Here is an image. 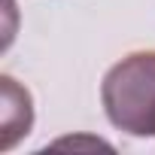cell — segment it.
Returning a JSON list of instances; mask_svg holds the SVG:
<instances>
[{
  "instance_id": "obj_1",
  "label": "cell",
  "mask_w": 155,
  "mask_h": 155,
  "mask_svg": "<svg viewBox=\"0 0 155 155\" xmlns=\"http://www.w3.org/2000/svg\"><path fill=\"white\" fill-rule=\"evenodd\" d=\"M104 113L131 137H155V52H131L101 82Z\"/></svg>"
},
{
  "instance_id": "obj_2",
  "label": "cell",
  "mask_w": 155,
  "mask_h": 155,
  "mask_svg": "<svg viewBox=\"0 0 155 155\" xmlns=\"http://www.w3.org/2000/svg\"><path fill=\"white\" fill-rule=\"evenodd\" d=\"M3 149H12L21 137H28L31 125H34V107H31V94L28 88H21L12 76H3Z\"/></svg>"
}]
</instances>
